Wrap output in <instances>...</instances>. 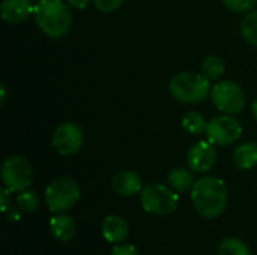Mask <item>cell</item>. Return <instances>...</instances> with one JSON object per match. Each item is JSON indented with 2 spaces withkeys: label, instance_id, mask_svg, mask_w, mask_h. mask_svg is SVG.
I'll use <instances>...</instances> for the list:
<instances>
[{
  "label": "cell",
  "instance_id": "obj_29",
  "mask_svg": "<svg viewBox=\"0 0 257 255\" xmlns=\"http://www.w3.org/2000/svg\"><path fill=\"white\" fill-rule=\"evenodd\" d=\"M251 111H253V116H254V119H256L257 122V99L253 102V107H251Z\"/></svg>",
  "mask_w": 257,
  "mask_h": 255
},
{
  "label": "cell",
  "instance_id": "obj_8",
  "mask_svg": "<svg viewBox=\"0 0 257 255\" xmlns=\"http://www.w3.org/2000/svg\"><path fill=\"white\" fill-rule=\"evenodd\" d=\"M205 134L215 146H230L241 138L242 126L233 116L220 114L208 122Z\"/></svg>",
  "mask_w": 257,
  "mask_h": 255
},
{
  "label": "cell",
  "instance_id": "obj_19",
  "mask_svg": "<svg viewBox=\"0 0 257 255\" xmlns=\"http://www.w3.org/2000/svg\"><path fill=\"white\" fill-rule=\"evenodd\" d=\"M242 38L253 47L257 48V9H251L241 23Z\"/></svg>",
  "mask_w": 257,
  "mask_h": 255
},
{
  "label": "cell",
  "instance_id": "obj_24",
  "mask_svg": "<svg viewBox=\"0 0 257 255\" xmlns=\"http://www.w3.org/2000/svg\"><path fill=\"white\" fill-rule=\"evenodd\" d=\"M110 255H139V252H137L134 245H122L120 243L111 249Z\"/></svg>",
  "mask_w": 257,
  "mask_h": 255
},
{
  "label": "cell",
  "instance_id": "obj_16",
  "mask_svg": "<svg viewBox=\"0 0 257 255\" xmlns=\"http://www.w3.org/2000/svg\"><path fill=\"white\" fill-rule=\"evenodd\" d=\"M167 182H169V186L176 191L178 194H184V192H188L193 189L196 180L193 177V173L187 168H173L170 170L169 176H167Z\"/></svg>",
  "mask_w": 257,
  "mask_h": 255
},
{
  "label": "cell",
  "instance_id": "obj_12",
  "mask_svg": "<svg viewBox=\"0 0 257 255\" xmlns=\"http://www.w3.org/2000/svg\"><path fill=\"white\" fill-rule=\"evenodd\" d=\"M111 188L120 197H133V195H137L142 192L143 180L136 171L123 170V171H119L113 176Z\"/></svg>",
  "mask_w": 257,
  "mask_h": 255
},
{
  "label": "cell",
  "instance_id": "obj_26",
  "mask_svg": "<svg viewBox=\"0 0 257 255\" xmlns=\"http://www.w3.org/2000/svg\"><path fill=\"white\" fill-rule=\"evenodd\" d=\"M69 6L77 8V9H84L87 8L90 3H93V0H65Z\"/></svg>",
  "mask_w": 257,
  "mask_h": 255
},
{
  "label": "cell",
  "instance_id": "obj_2",
  "mask_svg": "<svg viewBox=\"0 0 257 255\" xmlns=\"http://www.w3.org/2000/svg\"><path fill=\"white\" fill-rule=\"evenodd\" d=\"M33 17L41 32L51 39L65 38L72 27V12L63 0H41L35 5Z\"/></svg>",
  "mask_w": 257,
  "mask_h": 255
},
{
  "label": "cell",
  "instance_id": "obj_17",
  "mask_svg": "<svg viewBox=\"0 0 257 255\" xmlns=\"http://www.w3.org/2000/svg\"><path fill=\"white\" fill-rule=\"evenodd\" d=\"M226 72V62L220 56H209L202 63V74L208 80H218Z\"/></svg>",
  "mask_w": 257,
  "mask_h": 255
},
{
  "label": "cell",
  "instance_id": "obj_23",
  "mask_svg": "<svg viewBox=\"0 0 257 255\" xmlns=\"http://www.w3.org/2000/svg\"><path fill=\"white\" fill-rule=\"evenodd\" d=\"M125 0H93V5L98 11L104 12V14H110L117 11Z\"/></svg>",
  "mask_w": 257,
  "mask_h": 255
},
{
  "label": "cell",
  "instance_id": "obj_6",
  "mask_svg": "<svg viewBox=\"0 0 257 255\" xmlns=\"http://www.w3.org/2000/svg\"><path fill=\"white\" fill-rule=\"evenodd\" d=\"M211 99L218 111L230 116L241 113L247 104L242 87L230 80L217 81L211 89Z\"/></svg>",
  "mask_w": 257,
  "mask_h": 255
},
{
  "label": "cell",
  "instance_id": "obj_7",
  "mask_svg": "<svg viewBox=\"0 0 257 255\" xmlns=\"http://www.w3.org/2000/svg\"><path fill=\"white\" fill-rule=\"evenodd\" d=\"M2 182L11 192H23L33 182V170L29 161L20 155L8 156L2 164Z\"/></svg>",
  "mask_w": 257,
  "mask_h": 255
},
{
  "label": "cell",
  "instance_id": "obj_10",
  "mask_svg": "<svg viewBox=\"0 0 257 255\" xmlns=\"http://www.w3.org/2000/svg\"><path fill=\"white\" fill-rule=\"evenodd\" d=\"M217 158L218 156H217L215 144H212L209 140L197 141L188 150V155H187L188 168L193 173H199V174L208 173L215 167Z\"/></svg>",
  "mask_w": 257,
  "mask_h": 255
},
{
  "label": "cell",
  "instance_id": "obj_18",
  "mask_svg": "<svg viewBox=\"0 0 257 255\" xmlns=\"http://www.w3.org/2000/svg\"><path fill=\"white\" fill-rule=\"evenodd\" d=\"M206 125H208V122L200 111H188L182 119V128L188 134H193V135L205 132Z\"/></svg>",
  "mask_w": 257,
  "mask_h": 255
},
{
  "label": "cell",
  "instance_id": "obj_11",
  "mask_svg": "<svg viewBox=\"0 0 257 255\" xmlns=\"http://www.w3.org/2000/svg\"><path fill=\"white\" fill-rule=\"evenodd\" d=\"M33 9L32 0H3L0 15L9 24H21L33 15Z\"/></svg>",
  "mask_w": 257,
  "mask_h": 255
},
{
  "label": "cell",
  "instance_id": "obj_27",
  "mask_svg": "<svg viewBox=\"0 0 257 255\" xmlns=\"http://www.w3.org/2000/svg\"><path fill=\"white\" fill-rule=\"evenodd\" d=\"M5 213H6V216H8V219H9V221H18V219L21 218V213H23V212H21L20 209L9 207Z\"/></svg>",
  "mask_w": 257,
  "mask_h": 255
},
{
  "label": "cell",
  "instance_id": "obj_28",
  "mask_svg": "<svg viewBox=\"0 0 257 255\" xmlns=\"http://www.w3.org/2000/svg\"><path fill=\"white\" fill-rule=\"evenodd\" d=\"M0 90H2V98H0V102H2V105L5 104V101H6V86L2 83L0 84Z\"/></svg>",
  "mask_w": 257,
  "mask_h": 255
},
{
  "label": "cell",
  "instance_id": "obj_5",
  "mask_svg": "<svg viewBox=\"0 0 257 255\" xmlns=\"http://www.w3.org/2000/svg\"><path fill=\"white\" fill-rule=\"evenodd\" d=\"M140 204L152 215H170L178 209L179 194L161 183H148L140 192Z\"/></svg>",
  "mask_w": 257,
  "mask_h": 255
},
{
  "label": "cell",
  "instance_id": "obj_1",
  "mask_svg": "<svg viewBox=\"0 0 257 255\" xmlns=\"http://www.w3.org/2000/svg\"><path fill=\"white\" fill-rule=\"evenodd\" d=\"M191 201L200 216L206 219L218 218L229 203L227 186L218 177L203 176L196 180L191 189Z\"/></svg>",
  "mask_w": 257,
  "mask_h": 255
},
{
  "label": "cell",
  "instance_id": "obj_25",
  "mask_svg": "<svg viewBox=\"0 0 257 255\" xmlns=\"http://www.w3.org/2000/svg\"><path fill=\"white\" fill-rule=\"evenodd\" d=\"M0 198H2V212L5 213L11 207V191L5 186L0 191Z\"/></svg>",
  "mask_w": 257,
  "mask_h": 255
},
{
  "label": "cell",
  "instance_id": "obj_4",
  "mask_svg": "<svg viewBox=\"0 0 257 255\" xmlns=\"http://www.w3.org/2000/svg\"><path fill=\"white\" fill-rule=\"evenodd\" d=\"M81 198V189L72 177L63 176L54 179L45 189V203L53 213L71 210Z\"/></svg>",
  "mask_w": 257,
  "mask_h": 255
},
{
  "label": "cell",
  "instance_id": "obj_14",
  "mask_svg": "<svg viewBox=\"0 0 257 255\" xmlns=\"http://www.w3.org/2000/svg\"><path fill=\"white\" fill-rule=\"evenodd\" d=\"M50 231L59 242H69L74 239L77 224L72 216L65 213H54L50 219Z\"/></svg>",
  "mask_w": 257,
  "mask_h": 255
},
{
  "label": "cell",
  "instance_id": "obj_3",
  "mask_svg": "<svg viewBox=\"0 0 257 255\" xmlns=\"http://www.w3.org/2000/svg\"><path fill=\"white\" fill-rule=\"evenodd\" d=\"M211 80L197 72H179L169 83L172 98L182 104H199L211 95Z\"/></svg>",
  "mask_w": 257,
  "mask_h": 255
},
{
  "label": "cell",
  "instance_id": "obj_9",
  "mask_svg": "<svg viewBox=\"0 0 257 255\" xmlns=\"http://www.w3.org/2000/svg\"><path fill=\"white\" fill-rule=\"evenodd\" d=\"M51 144L54 150L62 156H71L81 150L84 144V131L80 125L74 122L60 123L51 137Z\"/></svg>",
  "mask_w": 257,
  "mask_h": 255
},
{
  "label": "cell",
  "instance_id": "obj_15",
  "mask_svg": "<svg viewBox=\"0 0 257 255\" xmlns=\"http://www.w3.org/2000/svg\"><path fill=\"white\" fill-rule=\"evenodd\" d=\"M233 162L239 170H251L257 165V143L247 141L233 152Z\"/></svg>",
  "mask_w": 257,
  "mask_h": 255
},
{
  "label": "cell",
  "instance_id": "obj_22",
  "mask_svg": "<svg viewBox=\"0 0 257 255\" xmlns=\"http://www.w3.org/2000/svg\"><path fill=\"white\" fill-rule=\"evenodd\" d=\"M224 6L232 11V12H250L254 5L257 3V0H223Z\"/></svg>",
  "mask_w": 257,
  "mask_h": 255
},
{
  "label": "cell",
  "instance_id": "obj_13",
  "mask_svg": "<svg viewBox=\"0 0 257 255\" xmlns=\"http://www.w3.org/2000/svg\"><path fill=\"white\" fill-rule=\"evenodd\" d=\"M130 234L126 219L119 215H108L102 222V236L110 243H122Z\"/></svg>",
  "mask_w": 257,
  "mask_h": 255
},
{
  "label": "cell",
  "instance_id": "obj_20",
  "mask_svg": "<svg viewBox=\"0 0 257 255\" xmlns=\"http://www.w3.org/2000/svg\"><path fill=\"white\" fill-rule=\"evenodd\" d=\"M218 255H250L247 243L238 237H227L218 246Z\"/></svg>",
  "mask_w": 257,
  "mask_h": 255
},
{
  "label": "cell",
  "instance_id": "obj_21",
  "mask_svg": "<svg viewBox=\"0 0 257 255\" xmlns=\"http://www.w3.org/2000/svg\"><path fill=\"white\" fill-rule=\"evenodd\" d=\"M17 204H18V209H20L23 213L32 215V213H35V212L39 209V198H38L36 192L26 189V191H23V192H18Z\"/></svg>",
  "mask_w": 257,
  "mask_h": 255
}]
</instances>
